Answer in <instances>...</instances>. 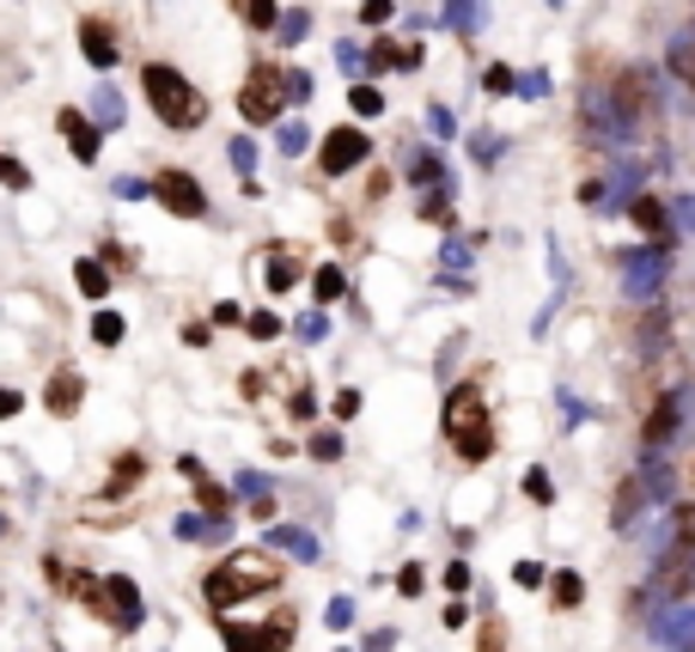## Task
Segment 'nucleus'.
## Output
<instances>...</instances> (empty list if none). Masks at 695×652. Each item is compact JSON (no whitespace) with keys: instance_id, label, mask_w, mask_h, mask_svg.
Here are the masks:
<instances>
[{"instance_id":"nucleus-1","label":"nucleus","mask_w":695,"mask_h":652,"mask_svg":"<svg viewBox=\"0 0 695 652\" xmlns=\"http://www.w3.org/2000/svg\"><path fill=\"white\" fill-rule=\"evenodd\" d=\"M275 579H281V567L269 562L263 548H238V555H226V562L202 579V598H208L214 610H232L238 598H263V591H275Z\"/></svg>"},{"instance_id":"nucleus-2","label":"nucleus","mask_w":695,"mask_h":652,"mask_svg":"<svg viewBox=\"0 0 695 652\" xmlns=\"http://www.w3.org/2000/svg\"><path fill=\"white\" fill-rule=\"evenodd\" d=\"M141 91H146V105H153V117L165 122V129H202V122H208V98H202L171 62H146Z\"/></svg>"},{"instance_id":"nucleus-3","label":"nucleus","mask_w":695,"mask_h":652,"mask_svg":"<svg viewBox=\"0 0 695 652\" xmlns=\"http://www.w3.org/2000/svg\"><path fill=\"white\" fill-rule=\"evenodd\" d=\"M647 110H653V74L629 67V74H617L610 79V91H604V134H617V141L641 134Z\"/></svg>"},{"instance_id":"nucleus-4","label":"nucleus","mask_w":695,"mask_h":652,"mask_svg":"<svg viewBox=\"0 0 695 652\" xmlns=\"http://www.w3.org/2000/svg\"><path fill=\"white\" fill-rule=\"evenodd\" d=\"M689 586H695V519L677 512V531L659 543V562H653V598L677 604Z\"/></svg>"},{"instance_id":"nucleus-5","label":"nucleus","mask_w":695,"mask_h":652,"mask_svg":"<svg viewBox=\"0 0 695 652\" xmlns=\"http://www.w3.org/2000/svg\"><path fill=\"white\" fill-rule=\"evenodd\" d=\"M446 433H452L464 464H482V457L495 452V427H488V409H482V396H476V384H458V391L446 396Z\"/></svg>"},{"instance_id":"nucleus-6","label":"nucleus","mask_w":695,"mask_h":652,"mask_svg":"<svg viewBox=\"0 0 695 652\" xmlns=\"http://www.w3.org/2000/svg\"><path fill=\"white\" fill-rule=\"evenodd\" d=\"M287 105H293V98H287V67H281V62H257L245 74V86H238V117L257 122V129L275 122Z\"/></svg>"},{"instance_id":"nucleus-7","label":"nucleus","mask_w":695,"mask_h":652,"mask_svg":"<svg viewBox=\"0 0 695 652\" xmlns=\"http://www.w3.org/2000/svg\"><path fill=\"white\" fill-rule=\"evenodd\" d=\"M93 610H105L117 634H134V628L146 622V604H141V591H134V579H129V574H105V579H98Z\"/></svg>"},{"instance_id":"nucleus-8","label":"nucleus","mask_w":695,"mask_h":652,"mask_svg":"<svg viewBox=\"0 0 695 652\" xmlns=\"http://www.w3.org/2000/svg\"><path fill=\"white\" fill-rule=\"evenodd\" d=\"M220 640L232 652H287L293 616H275V622H232V616H220Z\"/></svg>"},{"instance_id":"nucleus-9","label":"nucleus","mask_w":695,"mask_h":652,"mask_svg":"<svg viewBox=\"0 0 695 652\" xmlns=\"http://www.w3.org/2000/svg\"><path fill=\"white\" fill-rule=\"evenodd\" d=\"M153 202L165 214H177V220H202V214H208V189H202L189 171H159L153 177Z\"/></svg>"},{"instance_id":"nucleus-10","label":"nucleus","mask_w":695,"mask_h":652,"mask_svg":"<svg viewBox=\"0 0 695 652\" xmlns=\"http://www.w3.org/2000/svg\"><path fill=\"white\" fill-rule=\"evenodd\" d=\"M372 159V141L355 129V122H341V129L324 134V146H317V165H324V177H348L355 165H367Z\"/></svg>"},{"instance_id":"nucleus-11","label":"nucleus","mask_w":695,"mask_h":652,"mask_svg":"<svg viewBox=\"0 0 695 652\" xmlns=\"http://www.w3.org/2000/svg\"><path fill=\"white\" fill-rule=\"evenodd\" d=\"M683 415H689V391H665L653 403V415H647V427H641V445H647V457H665V445L683 433Z\"/></svg>"},{"instance_id":"nucleus-12","label":"nucleus","mask_w":695,"mask_h":652,"mask_svg":"<svg viewBox=\"0 0 695 652\" xmlns=\"http://www.w3.org/2000/svg\"><path fill=\"white\" fill-rule=\"evenodd\" d=\"M665 274H671L665 244H653V250H622V287H629V300H653V293L665 287Z\"/></svg>"},{"instance_id":"nucleus-13","label":"nucleus","mask_w":695,"mask_h":652,"mask_svg":"<svg viewBox=\"0 0 695 652\" xmlns=\"http://www.w3.org/2000/svg\"><path fill=\"white\" fill-rule=\"evenodd\" d=\"M79 55H86V62H93L98 74H110V67L122 62V50H117V31H110L98 13H86V19H79Z\"/></svg>"},{"instance_id":"nucleus-14","label":"nucleus","mask_w":695,"mask_h":652,"mask_svg":"<svg viewBox=\"0 0 695 652\" xmlns=\"http://www.w3.org/2000/svg\"><path fill=\"white\" fill-rule=\"evenodd\" d=\"M653 634L665 652H695V604L677 610V604H659L653 610Z\"/></svg>"},{"instance_id":"nucleus-15","label":"nucleus","mask_w":695,"mask_h":652,"mask_svg":"<svg viewBox=\"0 0 695 652\" xmlns=\"http://www.w3.org/2000/svg\"><path fill=\"white\" fill-rule=\"evenodd\" d=\"M55 129H62V141L74 146L79 165H93L98 146H105V129H98V122H86V110H62V117H55Z\"/></svg>"},{"instance_id":"nucleus-16","label":"nucleus","mask_w":695,"mask_h":652,"mask_svg":"<svg viewBox=\"0 0 695 652\" xmlns=\"http://www.w3.org/2000/svg\"><path fill=\"white\" fill-rule=\"evenodd\" d=\"M263 548H281L293 562H324V543H317L312 531H300V524H275V531L263 536Z\"/></svg>"},{"instance_id":"nucleus-17","label":"nucleus","mask_w":695,"mask_h":652,"mask_svg":"<svg viewBox=\"0 0 695 652\" xmlns=\"http://www.w3.org/2000/svg\"><path fill=\"white\" fill-rule=\"evenodd\" d=\"M171 531L184 536V543H226V536H232V519H226V512H214V519H196V512H184V519L171 524Z\"/></svg>"},{"instance_id":"nucleus-18","label":"nucleus","mask_w":695,"mask_h":652,"mask_svg":"<svg viewBox=\"0 0 695 652\" xmlns=\"http://www.w3.org/2000/svg\"><path fill=\"white\" fill-rule=\"evenodd\" d=\"M641 507H653V495H647V476L634 470L629 482L617 488V507H610V524H634V519H641Z\"/></svg>"},{"instance_id":"nucleus-19","label":"nucleus","mask_w":695,"mask_h":652,"mask_svg":"<svg viewBox=\"0 0 695 652\" xmlns=\"http://www.w3.org/2000/svg\"><path fill=\"white\" fill-rule=\"evenodd\" d=\"M439 19H446L458 37H476V31L488 25V0H446V7H439Z\"/></svg>"},{"instance_id":"nucleus-20","label":"nucleus","mask_w":695,"mask_h":652,"mask_svg":"<svg viewBox=\"0 0 695 652\" xmlns=\"http://www.w3.org/2000/svg\"><path fill=\"white\" fill-rule=\"evenodd\" d=\"M629 214H634V226H641L647 238H659V244L671 238V208H665V202H653V196H634V202H629Z\"/></svg>"},{"instance_id":"nucleus-21","label":"nucleus","mask_w":695,"mask_h":652,"mask_svg":"<svg viewBox=\"0 0 695 652\" xmlns=\"http://www.w3.org/2000/svg\"><path fill=\"white\" fill-rule=\"evenodd\" d=\"M74 287L79 293H86V300H105V293H110V269H105V262H98V257H79L74 262Z\"/></svg>"},{"instance_id":"nucleus-22","label":"nucleus","mask_w":695,"mask_h":652,"mask_svg":"<svg viewBox=\"0 0 695 652\" xmlns=\"http://www.w3.org/2000/svg\"><path fill=\"white\" fill-rule=\"evenodd\" d=\"M79 391H86V384H79V372H55V384H50V396H43V403H50L55 415H74V409H79Z\"/></svg>"},{"instance_id":"nucleus-23","label":"nucleus","mask_w":695,"mask_h":652,"mask_svg":"<svg viewBox=\"0 0 695 652\" xmlns=\"http://www.w3.org/2000/svg\"><path fill=\"white\" fill-rule=\"evenodd\" d=\"M93 122H98V129H122V91L117 86H98L93 91Z\"/></svg>"},{"instance_id":"nucleus-24","label":"nucleus","mask_w":695,"mask_h":652,"mask_svg":"<svg viewBox=\"0 0 695 652\" xmlns=\"http://www.w3.org/2000/svg\"><path fill=\"white\" fill-rule=\"evenodd\" d=\"M305 31H312V13H305V7H287V13L275 19V43H281V50L305 43Z\"/></svg>"},{"instance_id":"nucleus-25","label":"nucleus","mask_w":695,"mask_h":652,"mask_svg":"<svg viewBox=\"0 0 695 652\" xmlns=\"http://www.w3.org/2000/svg\"><path fill=\"white\" fill-rule=\"evenodd\" d=\"M122 336H129L122 312H93V341H98V348H122Z\"/></svg>"},{"instance_id":"nucleus-26","label":"nucleus","mask_w":695,"mask_h":652,"mask_svg":"<svg viewBox=\"0 0 695 652\" xmlns=\"http://www.w3.org/2000/svg\"><path fill=\"white\" fill-rule=\"evenodd\" d=\"M293 281H300V262H293L287 250H275V257H269V293H287Z\"/></svg>"},{"instance_id":"nucleus-27","label":"nucleus","mask_w":695,"mask_h":652,"mask_svg":"<svg viewBox=\"0 0 695 652\" xmlns=\"http://www.w3.org/2000/svg\"><path fill=\"white\" fill-rule=\"evenodd\" d=\"M550 598L562 604V610H574V604L586 598V579H579V574H555L550 579Z\"/></svg>"},{"instance_id":"nucleus-28","label":"nucleus","mask_w":695,"mask_h":652,"mask_svg":"<svg viewBox=\"0 0 695 652\" xmlns=\"http://www.w3.org/2000/svg\"><path fill=\"white\" fill-rule=\"evenodd\" d=\"M348 110H355L360 122H367V117H379V110H384L379 86H360V79H355V91H348Z\"/></svg>"},{"instance_id":"nucleus-29","label":"nucleus","mask_w":695,"mask_h":652,"mask_svg":"<svg viewBox=\"0 0 695 652\" xmlns=\"http://www.w3.org/2000/svg\"><path fill=\"white\" fill-rule=\"evenodd\" d=\"M671 67H677V74L695 86V31H683V37L671 43Z\"/></svg>"},{"instance_id":"nucleus-30","label":"nucleus","mask_w":695,"mask_h":652,"mask_svg":"<svg viewBox=\"0 0 695 652\" xmlns=\"http://www.w3.org/2000/svg\"><path fill=\"white\" fill-rule=\"evenodd\" d=\"M341 287H348V281H341V269H336V262H324V269H317V281H312V293H317V300H341Z\"/></svg>"},{"instance_id":"nucleus-31","label":"nucleus","mask_w":695,"mask_h":652,"mask_svg":"<svg viewBox=\"0 0 695 652\" xmlns=\"http://www.w3.org/2000/svg\"><path fill=\"white\" fill-rule=\"evenodd\" d=\"M245 329H250L257 341H275V336H281V317H275V312H250Z\"/></svg>"},{"instance_id":"nucleus-32","label":"nucleus","mask_w":695,"mask_h":652,"mask_svg":"<svg viewBox=\"0 0 695 652\" xmlns=\"http://www.w3.org/2000/svg\"><path fill=\"white\" fill-rule=\"evenodd\" d=\"M226 159H232V165L245 171V183H250V171H257V146H250L245 134H232V146H226Z\"/></svg>"},{"instance_id":"nucleus-33","label":"nucleus","mask_w":695,"mask_h":652,"mask_svg":"<svg viewBox=\"0 0 695 652\" xmlns=\"http://www.w3.org/2000/svg\"><path fill=\"white\" fill-rule=\"evenodd\" d=\"M439 177V153H409V183H433Z\"/></svg>"},{"instance_id":"nucleus-34","label":"nucleus","mask_w":695,"mask_h":652,"mask_svg":"<svg viewBox=\"0 0 695 652\" xmlns=\"http://www.w3.org/2000/svg\"><path fill=\"white\" fill-rule=\"evenodd\" d=\"M0 183H7V189H31V171L19 165L13 153H0Z\"/></svg>"},{"instance_id":"nucleus-35","label":"nucleus","mask_w":695,"mask_h":652,"mask_svg":"<svg viewBox=\"0 0 695 652\" xmlns=\"http://www.w3.org/2000/svg\"><path fill=\"white\" fill-rule=\"evenodd\" d=\"M312 457L317 464H336L341 457V433H312Z\"/></svg>"},{"instance_id":"nucleus-36","label":"nucleus","mask_w":695,"mask_h":652,"mask_svg":"<svg viewBox=\"0 0 695 652\" xmlns=\"http://www.w3.org/2000/svg\"><path fill=\"white\" fill-rule=\"evenodd\" d=\"M250 25H257V31H275V19H281V7H275V0H250Z\"/></svg>"},{"instance_id":"nucleus-37","label":"nucleus","mask_w":695,"mask_h":652,"mask_svg":"<svg viewBox=\"0 0 695 652\" xmlns=\"http://www.w3.org/2000/svg\"><path fill=\"white\" fill-rule=\"evenodd\" d=\"M525 495L537 500V507H550V500H555V488H550V470H525Z\"/></svg>"},{"instance_id":"nucleus-38","label":"nucleus","mask_w":695,"mask_h":652,"mask_svg":"<svg viewBox=\"0 0 695 652\" xmlns=\"http://www.w3.org/2000/svg\"><path fill=\"white\" fill-rule=\"evenodd\" d=\"M324 622L329 628H348V622H355V598H329L324 604Z\"/></svg>"},{"instance_id":"nucleus-39","label":"nucleus","mask_w":695,"mask_h":652,"mask_svg":"<svg viewBox=\"0 0 695 652\" xmlns=\"http://www.w3.org/2000/svg\"><path fill=\"white\" fill-rule=\"evenodd\" d=\"M293 329H300V341H324L329 317H324V312H305V317H300V324H293Z\"/></svg>"},{"instance_id":"nucleus-40","label":"nucleus","mask_w":695,"mask_h":652,"mask_svg":"<svg viewBox=\"0 0 695 652\" xmlns=\"http://www.w3.org/2000/svg\"><path fill=\"white\" fill-rule=\"evenodd\" d=\"M305 141H312L305 122H281V153H305Z\"/></svg>"},{"instance_id":"nucleus-41","label":"nucleus","mask_w":695,"mask_h":652,"mask_svg":"<svg viewBox=\"0 0 695 652\" xmlns=\"http://www.w3.org/2000/svg\"><path fill=\"white\" fill-rule=\"evenodd\" d=\"M117 196H122V202H141V196H153V183H141V177H117Z\"/></svg>"},{"instance_id":"nucleus-42","label":"nucleus","mask_w":695,"mask_h":652,"mask_svg":"<svg viewBox=\"0 0 695 652\" xmlns=\"http://www.w3.org/2000/svg\"><path fill=\"white\" fill-rule=\"evenodd\" d=\"M287 98H293V105H305V98H312V74L293 67V74H287Z\"/></svg>"},{"instance_id":"nucleus-43","label":"nucleus","mask_w":695,"mask_h":652,"mask_svg":"<svg viewBox=\"0 0 695 652\" xmlns=\"http://www.w3.org/2000/svg\"><path fill=\"white\" fill-rule=\"evenodd\" d=\"M421 586H427V574H421V567H403V574H397V591H403V598H415Z\"/></svg>"},{"instance_id":"nucleus-44","label":"nucleus","mask_w":695,"mask_h":652,"mask_svg":"<svg viewBox=\"0 0 695 652\" xmlns=\"http://www.w3.org/2000/svg\"><path fill=\"white\" fill-rule=\"evenodd\" d=\"M482 86H488V91H512L519 79H512V67H488V74H482Z\"/></svg>"},{"instance_id":"nucleus-45","label":"nucleus","mask_w":695,"mask_h":652,"mask_svg":"<svg viewBox=\"0 0 695 652\" xmlns=\"http://www.w3.org/2000/svg\"><path fill=\"white\" fill-rule=\"evenodd\" d=\"M336 62L348 67V74H360V67H367V55H360L355 43H336Z\"/></svg>"},{"instance_id":"nucleus-46","label":"nucleus","mask_w":695,"mask_h":652,"mask_svg":"<svg viewBox=\"0 0 695 652\" xmlns=\"http://www.w3.org/2000/svg\"><path fill=\"white\" fill-rule=\"evenodd\" d=\"M446 586H452V598H458V591H470V567L452 562V567H446Z\"/></svg>"},{"instance_id":"nucleus-47","label":"nucleus","mask_w":695,"mask_h":652,"mask_svg":"<svg viewBox=\"0 0 695 652\" xmlns=\"http://www.w3.org/2000/svg\"><path fill=\"white\" fill-rule=\"evenodd\" d=\"M360 19H367V25H384V19H391V0H367V7H360Z\"/></svg>"},{"instance_id":"nucleus-48","label":"nucleus","mask_w":695,"mask_h":652,"mask_svg":"<svg viewBox=\"0 0 695 652\" xmlns=\"http://www.w3.org/2000/svg\"><path fill=\"white\" fill-rule=\"evenodd\" d=\"M19 409H25V396H19V391H7V384H0V421H13Z\"/></svg>"},{"instance_id":"nucleus-49","label":"nucleus","mask_w":695,"mask_h":652,"mask_svg":"<svg viewBox=\"0 0 695 652\" xmlns=\"http://www.w3.org/2000/svg\"><path fill=\"white\" fill-rule=\"evenodd\" d=\"M512 579H519V586H543V567L537 562H519V567H512Z\"/></svg>"},{"instance_id":"nucleus-50","label":"nucleus","mask_w":695,"mask_h":652,"mask_svg":"<svg viewBox=\"0 0 695 652\" xmlns=\"http://www.w3.org/2000/svg\"><path fill=\"white\" fill-rule=\"evenodd\" d=\"M439 262H446V269H470V250H464V244H446V250H439Z\"/></svg>"},{"instance_id":"nucleus-51","label":"nucleus","mask_w":695,"mask_h":652,"mask_svg":"<svg viewBox=\"0 0 695 652\" xmlns=\"http://www.w3.org/2000/svg\"><path fill=\"white\" fill-rule=\"evenodd\" d=\"M336 415L355 421V415H360V391H341V396H336Z\"/></svg>"},{"instance_id":"nucleus-52","label":"nucleus","mask_w":695,"mask_h":652,"mask_svg":"<svg viewBox=\"0 0 695 652\" xmlns=\"http://www.w3.org/2000/svg\"><path fill=\"white\" fill-rule=\"evenodd\" d=\"M287 409H293V421H312V409H317V403H312V391H300Z\"/></svg>"},{"instance_id":"nucleus-53","label":"nucleus","mask_w":695,"mask_h":652,"mask_svg":"<svg viewBox=\"0 0 695 652\" xmlns=\"http://www.w3.org/2000/svg\"><path fill=\"white\" fill-rule=\"evenodd\" d=\"M397 646V634H391V628H379V634H367V652H391Z\"/></svg>"},{"instance_id":"nucleus-54","label":"nucleus","mask_w":695,"mask_h":652,"mask_svg":"<svg viewBox=\"0 0 695 652\" xmlns=\"http://www.w3.org/2000/svg\"><path fill=\"white\" fill-rule=\"evenodd\" d=\"M427 122H433V134H452V110L433 105V110H427Z\"/></svg>"},{"instance_id":"nucleus-55","label":"nucleus","mask_w":695,"mask_h":652,"mask_svg":"<svg viewBox=\"0 0 695 652\" xmlns=\"http://www.w3.org/2000/svg\"><path fill=\"white\" fill-rule=\"evenodd\" d=\"M482 652H500V622H488V628H482Z\"/></svg>"},{"instance_id":"nucleus-56","label":"nucleus","mask_w":695,"mask_h":652,"mask_svg":"<svg viewBox=\"0 0 695 652\" xmlns=\"http://www.w3.org/2000/svg\"><path fill=\"white\" fill-rule=\"evenodd\" d=\"M677 208H683V232H695V196H683Z\"/></svg>"},{"instance_id":"nucleus-57","label":"nucleus","mask_w":695,"mask_h":652,"mask_svg":"<svg viewBox=\"0 0 695 652\" xmlns=\"http://www.w3.org/2000/svg\"><path fill=\"white\" fill-rule=\"evenodd\" d=\"M0 536H7V519H0Z\"/></svg>"},{"instance_id":"nucleus-58","label":"nucleus","mask_w":695,"mask_h":652,"mask_svg":"<svg viewBox=\"0 0 695 652\" xmlns=\"http://www.w3.org/2000/svg\"><path fill=\"white\" fill-rule=\"evenodd\" d=\"M550 7H562V0H550Z\"/></svg>"}]
</instances>
